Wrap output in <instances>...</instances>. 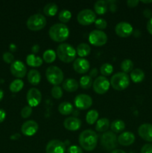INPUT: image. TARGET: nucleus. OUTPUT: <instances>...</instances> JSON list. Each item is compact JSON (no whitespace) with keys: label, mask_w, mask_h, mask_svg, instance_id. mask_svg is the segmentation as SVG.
Listing matches in <instances>:
<instances>
[{"label":"nucleus","mask_w":152,"mask_h":153,"mask_svg":"<svg viewBox=\"0 0 152 153\" xmlns=\"http://www.w3.org/2000/svg\"><path fill=\"white\" fill-rule=\"evenodd\" d=\"M3 97H4V92H3L2 90L0 89V102H1V100L3 99Z\"/></svg>","instance_id":"obj_54"},{"label":"nucleus","mask_w":152,"mask_h":153,"mask_svg":"<svg viewBox=\"0 0 152 153\" xmlns=\"http://www.w3.org/2000/svg\"><path fill=\"white\" fill-rule=\"evenodd\" d=\"M51 94H52V97H54L56 100L58 99H61L63 96V90L59 85H57V86H54L52 88V91H51Z\"/></svg>","instance_id":"obj_38"},{"label":"nucleus","mask_w":152,"mask_h":153,"mask_svg":"<svg viewBox=\"0 0 152 153\" xmlns=\"http://www.w3.org/2000/svg\"><path fill=\"white\" fill-rule=\"evenodd\" d=\"M6 117V112L3 109L0 108V123L4 120Z\"/></svg>","instance_id":"obj_49"},{"label":"nucleus","mask_w":152,"mask_h":153,"mask_svg":"<svg viewBox=\"0 0 152 153\" xmlns=\"http://www.w3.org/2000/svg\"><path fill=\"white\" fill-rule=\"evenodd\" d=\"M95 25L97 28H98V29L101 31V30L105 29L107 28V21L104 19H97L95 21Z\"/></svg>","instance_id":"obj_40"},{"label":"nucleus","mask_w":152,"mask_h":153,"mask_svg":"<svg viewBox=\"0 0 152 153\" xmlns=\"http://www.w3.org/2000/svg\"><path fill=\"white\" fill-rule=\"evenodd\" d=\"M75 105L80 110H86L92 105V99L87 94H79L75 98Z\"/></svg>","instance_id":"obj_11"},{"label":"nucleus","mask_w":152,"mask_h":153,"mask_svg":"<svg viewBox=\"0 0 152 153\" xmlns=\"http://www.w3.org/2000/svg\"><path fill=\"white\" fill-rule=\"evenodd\" d=\"M110 121L107 118H101L98 120L95 126V129L98 132H106L110 127Z\"/></svg>","instance_id":"obj_25"},{"label":"nucleus","mask_w":152,"mask_h":153,"mask_svg":"<svg viewBox=\"0 0 152 153\" xmlns=\"http://www.w3.org/2000/svg\"><path fill=\"white\" fill-rule=\"evenodd\" d=\"M58 18H59L60 21L62 22L63 23H66L71 19L72 13L69 10H63L58 14Z\"/></svg>","instance_id":"obj_36"},{"label":"nucleus","mask_w":152,"mask_h":153,"mask_svg":"<svg viewBox=\"0 0 152 153\" xmlns=\"http://www.w3.org/2000/svg\"><path fill=\"white\" fill-rule=\"evenodd\" d=\"M107 4H108L109 9L111 12L114 13L117 10V6L116 4V1H107Z\"/></svg>","instance_id":"obj_44"},{"label":"nucleus","mask_w":152,"mask_h":153,"mask_svg":"<svg viewBox=\"0 0 152 153\" xmlns=\"http://www.w3.org/2000/svg\"><path fill=\"white\" fill-rule=\"evenodd\" d=\"M2 58L4 62H6L7 64H12L14 62V56L11 52H4L2 55Z\"/></svg>","instance_id":"obj_41"},{"label":"nucleus","mask_w":152,"mask_h":153,"mask_svg":"<svg viewBox=\"0 0 152 153\" xmlns=\"http://www.w3.org/2000/svg\"><path fill=\"white\" fill-rule=\"evenodd\" d=\"M19 137H20V134H13V135L10 136V139H11V140H17Z\"/></svg>","instance_id":"obj_52"},{"label":"nucleus","mask_w":152,"mask_h":153,"mask_svg":"<svg viewBox=\"0 0 152 153\" xmlns=\"http://www.w3.org/2000/svg\"><path fill=\"white\" fill-rule=\"evenodd\" d=\"M67 153H83V150L80 146L72 145L67 149Z\"/></svg>","instance_id":"obj_42"},{"label":"nucleus","mask_w":152,"mask_h":153,"mask_svg":"<svg viewBox=\"0 0 152 153\" xmlns=\"http://www.w3.org/2000/svg\"><path fill=\"white\" fill-rule=\"evenodd\" d=\"M24 82L21 79H17L13 80L9 86V89L12 93H18L23 88Z\"/></svg>","instance_id":"obj_31"},{"label":"nucleus","mask_w":152,"mask_h":153,"mask_svg":"<svg viewBox=\"0 0 152 153\" xmlns=\"http://www.w3.org/2000/svg\"><path fill=\"white\" fill-rule=\"evenodd\" d=\"M32 108L29 105L25 106L21 111V117L24 119H27L32 114Z\"/></svg>","instance_id":"obj_39"},{"label":"nucleus","mask_w":152,"mask_h":153,"mask_svg":"<svg viewBox=\"0 0 152 153\" xmlns=\"http://www.w3.org/2000/svg\"><path fill=\"white\" fill-rule=\"evenodd\" d=\"M49 34L50 38L55 42L65 41L69 35V29L63 23H56L49 28Z\"/></svg>","instance_id":"obj_2"},{"label":"nucleus","mask_w":152,"mask_h":153,"mask_svg":"<svg viewBox=\"0 0 152 153\" xmlns=\"http://www.w3.org/2000/svg\"><path fill=\"white\" fill-rule=\"evenodd\" d=\"M77 19L80 25H89L96 20V14L90 9H83L77 13Z\"/></svg>","instance_id":"obj_8"},{"label":"nucleus","mask_w":152,"mask_h":153,"mask_svg":"<svg viewBox=\"0 0 152 153\" xmlns=\"http://www.w3.org/2000/svg\"><path fill=\"white\" fill-rule=\"evenodd\" d=\"M28 81L31 85H37L41 81V75L37 70H31L28 73Z\"/></svg>","instance_id":"obj_22"},{"label":"nucleus","mask_w":152,"mask_h":153,"mask_svg":"<svg viewBox=\"0 0 152 153\" xmlns=\"http://www.w3.org/2000/svg\"><path fill=\"white\" fill-rule=\"evenodd\" d=\"M89 41L93 46H104L107 41V36L101 30H93L89 34Z\"/></svg>","instance_id":"obj_9"},{"label":"nucleus","mask_w":152,"mask_h":153,"mask_svg":"<svg viewBox=\"0 0 152 153\" xmlns=\"http://www.w3.org/2000/svg\"><path fill=\"white\" fill-rule=\"evenodd\" d=\"M147 30L149 32V34H151L152 35V17L151 19H149V20L148 21Z\"/></svg>","instance_id":"obj_47"},{"label":"nucleus","mask_w":152,"mask_h":153,"mask_svg":"<svg viewBox=\"0 0 152 153\" xmlns=\"http://www.w3.org/2000/svg\"><path fill=\"white\" fill-rule=\"evenodd\" d=\"M131 79L134 83H139L145 79V73L141 69H134L131 73Z\"/></svg>","instance_id":"obj_26"},{"label":"nucleus","mask_w":152,"mask_h":153,"mask_svg":"<svg viewBox=\"0 0 152 153\" xmlns=\"http://www.w3.org/2000/svg\"><path fill=\"white\" fill-rule=\"evenodd\" d=\"M92 79L89 76H83L80 78V82H79V85H80V88L83 89H89L92 87Z\"/></svg>","instance_id":"obj_34"},{"label":"nucleus","mask_w":152,"mask_h":153,"mask_svg":"<svg viewBox=\"0 0 152 153\" xmlns=\"http://www.w3.org/2000/svg\"><path fill=\"white\" fill-rule=\"evenodd\" d=\"M63 126L65 128L69 131H75L78 130L81 126V121L77 117H70L66 118L63 122Z\"/></svg>","instance_id":"obj_19"},{"label":"nucleus","mask_w":152,"mask_h":153,"mask_svg":"<svg viewBox=\"0 0 152 153\" xmlns=\"http://www.w3.org/2000/svg\"><path fill=\"white\" fill-rule=\"evenodd\" d=\"M98 70H97L96 68H94V69H92L90 72H89V76H90L92 79V78H95V79H96L97 76H98Z\"/></svg>","instance_id":"obj_46"},{"label":"nucleus","mask_w":152,"mask_h":153,"mask_svg":"<svg viewBox=\"0 0 152 153\" xmlns=\"http://www.w3.org/2000/svg\"><path fill=\"white\" fill-rule=\"evenodd\" d=\"M110 128L113 133H120L125 129V124L122 120H115L112 122Z\"/></svg>","instance_id":"obj_30"},{"label":"nucleus","mask_w":152,"mask_h":153,"mask_svg":"<svg viewBox=\"0 0 152 153\" xmlns=\"http://www.w3.org/2000/svg\"><path fill=\"white\" fill-rule=\"evenodd\" d=\"M39 126L34 120H28L24 123L21 126V131L25 136H33L38 131Z\"/></svg>","instance_id":"obj_16"},{"label":"nucleus","mask_w":152,"mask_h":153,"mask_svg":"<svg viewBox=\"0 0 152 153\" xmlns=\"http://www.w3.org/2000/svg\"><path fill=\"white\" fill-rule=\"evenodd\" d=\"M9 49H10V52H16V49H17V47H16V46L15 44L11 43V44H10V46H9Z\"/></svg>","instance_id":"obj_51"},{"label":"nucleus","mask_w":152,"mask_h":153,"mask_svg":"<svg viewBox=\"0 0 152 153\" xmlns=\"http://www.w3.org/2000/svg\"><path fill=\"white\" fill-rule=\"evenodd\" d=\"M110 83L104 76H98L92 83L94 91L98 94H104L108 91Z\"/></svg>","instance_id":"obj_10"},{"label":"nucleus","mask_w":152,"mask_h":153,"mask_svg":"<svg viewBox=\"0 0 152 153\" xmlns=\"http://www.w3.org/2000/svg\"><path fill=\"white\" fill-rule=\"evenodd\" d=\"M76 52L81 58L88 56L91 52V48L86 43H80L76 48Z\"/></svg>","instance_id":"obj_28"},{"label":"nucleus","mask_w":152,"mask_h":153,"mask_svg":"<svg viewBox=\"0 0 152 153\" xmlns=\"http://www.w3.org/2000/svg\"><path fill=\"white\" fill-rule=\"evenodd\" d=\"M40 46L37 44H35L34 45V46H32V48H31V52H32V53L34 54V55H35L36 53H38L39 51H40Z\"/></svg>","instance_id":"obj_50"},{"label":"nucleus","mask_w":152,"mask_h":153,"mask_svg":"<svg viewBox=\"0 0 152 153\" xmlns=\"http://www.w3.org/2000/svg\"><path fill=\"white\" fill-rule=\"evenodd\" d=\"M46 22L47 21L43 15L40 13H36L28 18L26 22V25L28 29L31 31H37L44 28L46 25Z\"/></svg>","instance_id":"obj_6"},{"label":"nucleus","mask_w":152,"mask_h":153,"mask_svg":"<svg viewBox=\"0 0 152 153\" xmlns=\"http://www.w3.org/2000/svg\"><path fill=\"white\" fill-rule=\"evenodd\" d=\"M26 100L28 105L32 107H36L40 103L42 100L41 92L37 88H31L27 93Z\"/></svg>","instance_id":"obj_12"},{"label":"nucleus","mask_w":152,"mask_h":153,"mask_svg":"<svg viewBox=\"0 0 152 153\" xmlns=\"http://www.w3.org/2000/svg\"><path fill=\"white\" fill-rule=\"evenodd\" d=\"M108 4L107 1L104 0H98L94 4V10L97 14L103 15L107 13Z\"/></svg>","instance_id":"obj_24"},{"label":"nucleus","mask_w":152,"mask_h":153,"mask_svg":"<svg viewBox=\"0 0 152 153\" xmlns=\"http://www.w3.org/2000/svg\"><path fill=\"white\" fill-rule=\"evenodd\" d=\"M65 143L59 140H52L46 145V153H65Z\"/></svg>","instance_id":"obj_14"},{"label":"nucleus","mask_w":152,"mask_h":153,"mask_svg":"<svg viewBox=\"0 0 152 153\" xmlns=\"http://www.w3.org/2000/svg\"><path fill=\"white\" fill-rule=\"evenodd\" d=\"M98 112L95 110H90L88 111L86 115V121L89 125H93L95 122L98 121Z\"/></svg>","instance_id":"obj_32"},{"label":"nucleus","mask_w":152,"mask_h":153,"mask_svg":"<svg viewBox=\"0 0 152 153\" xmlns=\"http://www.w3.org/2000/svg\"><path fill=\"white\" fill-rule=\"evenodd\" d=\"M89 62L83 58H77L73 62V68L75 71L80 74H84L89 70Z\"/></svg>","instance_id":"obj_17"},{"label":"nucleus","mask_w":152,"mask_h":153,"mask_svg":"<svg viewBox=\"0 0 152 153\" xmlns=\"http://www.w3.org/2000/svg\"><path fill=\"white\" fill-rule=\"evenodd\" d=\"M78 141L82 149L86 151H92L98 143V135L93 130H84L79 135Z\"/></svg>","instance_id":"obj_1"},{"label":"nucleus","mask_w":152,"mask_h":153,"mask_svg":"<svg viewBox=\"0 0 152 153\" xmlns=\"http://www.w3.org/2000/svg\"><path fill=\"white\" fill-rule=\"evenodd\" d=\"M138 134L145 141L152 142V124H142L138 128Z\"/></svg>","instance_id":"obj_18"},{"label":"nucleus","mask_w":152,"mask_h":153,"mask_svg":"<svg viewBox=\"0 0 152 153\" xmlns=\"http://www.w3.org/2000/svg\"><path fill=\"white\" fill-rule=\"evenodd\" d=\"M58 10V7L55 3H48L43 8V12L48 16H53L57 14Z\"/></svg>","instance_id":"obj_29"},{"label":"nucleus","mask_w":152,"mask_h":153,"mask_svg":"<svg viewBox=\"0 0 152 153\" xmlns=\"http://www.w3.org/2000/svg\"><path fill=\"white\" fill-rule=\"evenodd\" d=\"M26 62L30 67H39L43 64V59L34 54H30L26 57Z\"/></svg>","instance_id":"obj_23"},{"label":"nucleus","mask_w":152,"mask_h":153,"mask_svg":"<svg viewBox=\"0 0 152 153\" xmlns=\"http://www.w3.org/2000/svg\"><path fill=\"white\" fill-rule=\"evenodd\" d=\"M110 153H126L125 151L122 150V149H114V150L112 151Z\"/></svg>","instance_id":"obj_53"},{"label":"nucleus","mask_w":152,"mask_h":153,"mask_svg":"<svg viewBox=\"0 0 152 153\" xmlns=\"http://www.w3.org/2000/svg\"><path fill=\"white\" fill-rule=\"evenodd\" d=\"M142 2L145 3V4H148V3L152 2V0H149V1H144V0H142Z\"/></svg>","instance_id":"obj_55"},{"label":"nucleus","mask_w":152,"mask_h":153,"mask_svg":"<svg viewBox=\"0 0 152 153\" xmlns=\"http://www.w3.org/2000/svg\"><path fill=\"white\" fill-rule=\"evenodd\" d=\"M143 15H144L146 18H149V19H151V18L152 17L151 10H149V9H145L144 11H143Z\"/></svg>","instance_id":"obj_48"},{"label":"nucleus","mask_w":152,"mask_h":153,"mask_svg":"<svg viewBox=\"0 0 152 153\" xmlns=\"http://www.w3.org/2000/svg\"><path fill=\"white\" fill-rule=\"evenodd\" d=\"M151 67H152V61H151Z\"/></svg>","instance_id":"obj_56"},{"label":"nucleus","mask_w":152,"mask_h":153,"mask_svg":"<svg viewBox=\"0 0 152 153\" xmlns=\"http://www.w3.org/2000/svg\"><path fill=\"white\" fill-rule=\"evenodd\" d=\"M57 54L55 53V51L52 50V49H48V50L45 51L43 55V59L44 60L45 62L48 63V64H51V63L54 62L56 59Z\"/></svg>","instance_id":"obj_33"},{"label":"nucleus","mask_w":152,"mask_h":153,"mask_svg":"<svg viewBox=\"0 0 152 153\" xmlns=\"http://www.w3.org/2000/svg\"><path fill=\"white\" fill-rule=\"evenodd\" d=\"M76 50L69 43H61L57 48V55L61 61L70 63L75 61L76 58Z\"/></svg>","instance_id":"obj_3"},{"label":"nucleus","mask_w":152,"mask_h":153,"mask_svg":"<svg viewBox=\"0 0 152 153\" xmlns=\"http://www.w3.org/2000/svg\"><path fill=\"white\" fill-rule=\"evenodd\" d=\"M141 153H152V143H146L141 148Z\"/></svg>","instance_id":"obj_43"},{"label":"nucleus","mask_w":152,"mask_h":153,"mask_svg":"<svg viewBox=\"0 0 152 153\" xmlns=\"http://www.w3.org/2000/svg\"><path fill=\"white\" fill-rule=\"evenodd\" d=\"M113 66L110 64H108V63H105V64H102L101 68H100V72H101V73L104 76V77H105V76H110V75L113 73Z\"/></svg>","instance_id":"obj_37"},{"label":"nucleus","mask_w":152,"mask_h":153,"mask_svg":"<svg viewBox=\"0 0 152 153\" xmlns=\"http://www.w3.org/2000/svg\"><path fill=\"white\" fill-rule=\"evenodd\" d=\"M58 111L62 115H69L73 111V106L69 102H63L58 106Z\"/></svg>","instance_id":"obj_27"},{"label":"nucleus","mask_w":152,"mask_h":153,"mask_svg":"<svg viewBox=\"0 0 152 153\" xmlns=\"http://www.w3.org/2000/svg\"><path fill=\"white\" fill-rule=\"evenodd\" d=\"M118 143L124 146L132 145L135 141V135L131 131H125L118 137Z\"/></svg>","instance_id":"obj_20"},{"label":"nucleus","mask_w":152,"mask_h":153,"mask_svg":"<svg viewBox=\"0 0 152 153\" xmlns=\"http://www.w3.org/2000/svg\"><path fill=\"white\" fill-rule=\"evenodd\" d=\"M118 139L116 134L113 131H106L101 137V144L107 151H111L117 146Z\"/></svg>","instance_id":"obj_7"},{"label":"nucleus","mask_w":152,"mask_h":153,"mask_svg":"<svg viewBox=\"0 0 152 153\" xmlns=\"http://www.w3.org/2000/svg\"><path fill=\"white\" fill-rule=\"evenodd\" d=\"M121 69L123 71V73H128L133 70L134 69V63L130 59H125L121 63Z\"/></svg>","instance_id":"obj_35"},{"label":"nucleus","mask_w":152,"mask_h":153,"mask_svg":"<svg viewBox=\"0 0 152 153\" xmlns=\"http://www.w3.org/2000/svg\"><path fill=\"white\" fill-rule=\"evenodd\" d=\"M46 76L48 82L54 86L59 85L63 82L64 75L62 70L56 66H50L46 69Z\"/></svg>","instance_id":"obj_5"},{"label":"nucleus","mask_w":152,"mask_h":153,"mask_svg":"<svg viewBox=\"0 0 152 153\" xmlns=\"http://www.w3.org/2000/svg\"><path fill=\"white\" fill-rule=\"evenodd\" d=\"M78 82L74 79H66L63 82V88L67 92H75L78 89Z\"/></svg>","instance_id":"obj_21"},{"label":"nucleus","mask_w":152,"mask_h":153,"mask_svg":"<svg viewBox=\"0 0 152 153\" xmlns=\"http://www.w3.org/2000/svg\"><path fill=\"white\" fill-rule=\"evenodd\" d=\"M10 73H12L13 76L16 78L25 77L27 73V68L25 64L20 61H14V62L12 63L10 65Z\"/></svg>","instance_id":"obj_15"},{"label":"nucleus","mask_w":152,"mask_h":153,"mask_svg":"<svg viewBox=\"0 0 152 153\" xmlns=\"http://www.w3.org/2000/svg\"><path fill=\"white\" fill-rule=\"evenodd\" d=\"M115 31L120 37H128L132 34L134 29L129 22H120L115 27Z\"/></svg>","instance_id":"obj_13"},{"label":"nucleus","mask_w":152,"mask_h":153,"mask_svg":"<svg viewBox=\"0 0 152 153\" xmlns=\"http://www.w3.org/2000/svg\"><path fill=\"white\" fill-rule=\"evenodd\" d=\"M110 85L116 91H124L130 85L129 76L123 72L116 73L110 79Z\"/></svg>","instance_id":"obj_4"},{"label":"nucleus","mask_w":152,"mask_h":153,"mask_svg":"<svg viewBox=\"0 0 152 153\" xmlns=\"http://www.w3.org/2000/svg\"><path fill=\"white\" fill-rule=\"evenodd\" d=\"M139 3V0H128L127 1V4H128V7H137V5Z\"/></svg>","instance_id":"obj_45"}]
</instances>
